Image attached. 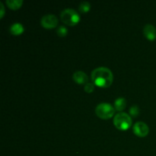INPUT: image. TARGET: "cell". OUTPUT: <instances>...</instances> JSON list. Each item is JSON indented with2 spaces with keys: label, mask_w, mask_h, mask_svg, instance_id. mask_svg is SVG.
Returning <instances> with one entry per match:
<instances>
[{
  "label": "cell",
  "mask_w": 156,
  "mask_h": 156,
  "mask_svg": "<svg viewBox=\"0 0 156 156\" xmlns=\"http://www.w3.org/2000/svg\"><path fill=\"white\" fill-rule=\"evenodd\" d=\"M91 76L93 84L103 88L111 86L114 80L112 72L106 67H98L92 71Z\"/></svg>",
  "instance_id": "obj_1"
},
{
  "label": "cell",
  "mask_w": 156,
  "mask_h": 156,
  "mask_svg": "<svg viewBox=\"0 0 156 156\" xmlns=\"http://www.w3.org/2000/svg\"><path fill=\"white\" fill-rule=\"evenodd\" d=\"M114 124L120 130H127L132 126V118L126 113H118L114 116Z\"/></svg>",
  "instance_id": "obj_2"
},
{
  "label": "cell",
  "mask_w": 156,
  "mask_h": 156,
  "mask_svg": "<svg viewBox=\"0 0 156 156\" xmlns=\"http://www.w3.org/2000/svg\"><path fill=\"white\" fill-rule=\"evenodd\" d=\"M61 21L69 26H75L80 21V15L71 9H67L62 11L60 14Z\"/></svg>",
  "instance_id": "obj_3"
},
{
  "label": "cell",
  "mask_w": 156,
  "mask_h": 156,
  "mask_svg": "<svg viewBox=\"0 0 156 156\" xmlns=\"http://www.w3.org/2000/svg\"><path fill=\"white\" fill-rule=\"evenodd\" d=\"M115 108L108 103H101L96 107L95 114L99 118L103 120L111 119L115 114Z\"/></svg>",
  "instance_id": "obj_4"
},
{
  "label": "cell",
  "mask_w": 156,
  "mask_h": 156,
  "mask_svg": "<svg viewBox=\"0 0 156 156\" xmlns=\"http://www.w3.org/2000/svg\"><path fill=\"white\" fill-rule=\"evenodd\" d=\"M58 18L54 15H44L41 18V24L42 27L46 29H53L57 26Z\"/></svg>",
  "instance_id": "obj_5"
},
{
  "label": "cell",
  "mask_w": 156,
  "mask_h": 156,
  "mask_svg": "<svg viewBox=\"0 0 156 156\" xmlns=\"http://www.w3.org/2000/svg\"><path fill=\"white\" fill-rule=\"evenodd\" d=\"M134 134L139 137H146L149 134V128L146 123L143 122H137L133 127Z\"/></svg>",
  "instance_id": "obj_6"
},
{
  "label": "cell",
  "mask_w": 156,
  "mask_h": 156,
  "mask_svg": "<svg viewBox=\"0 0 156 156\" xmlns=\"http://www.w3.org/2000/svg\"><path fill=\"white\" fill-rule=\"evenodd\" d=\"M143 34L149 41H153L156 39V28L152 24H146L145 26Z\"/></svg>",
  "instance_id": "obj_7"
},
{
  "label": "cell",
  "mask_w": 156,
  "mask_h": 156,
  "mask_svg": "<svg viewBox=\"0 0 156 156\" xmlns=\"http://www.w3.org/2000/svg\"><path fill=\"white\" fill-rule=\"evenodd\" d=\"M73 79L75 82L79 85H85L88 83V76L82 71H77L73 74Z\"/></svg>",
  "instance_id": "obj_8"
},
{
  "label": "cell",
  "mask_w": 156,
  "mask_h": 156,
  "mask_svg": "<svg viewBox=\"0 0 156 156\" xmlns=\"http://www.w3.org/2000/svg\"><path fill=\"white\" fill-rule=\"evenodd\" d=\"M24 28L20 23H15L10 27V33L15 36H18L24 32Z\"/></svg>",
  "instance_id": "obj_9"
},
{
  "label": "cell",
  "mask_w": 156,
  "mask_h": 156,
  "mask_svg": "<svg viewBox=\"0 0 156 156\" xmlns=\"http://www.w3.org/2000/svg\"><path fill=\"white\" fill-rule=\"evenodd\" d=\"M126 101L124 98H119L114 101V108L117 111H122L126 108Z\"/></svg>",
  "instance_id": "obj_10"
},
{
  "label": "cell",
  "mask_w": 156,
  "mask_h": 156,
  "mask_svg": "<svg viewBox=\"0 0 156 156\" xmlns=\"http://www.w3.org/2000/svg\"><path fill=\"white\" fill-rule=\"evenodd\" d=\"M23 4V1L21 0H8L6 1V5L8 7L12 10H17L20 9Z\"/></svg>",
  "instance_id": "obj_11"
},
{
  "label": "cell",
  "mask_w": 156,
  "mask_h": 156,
  "mask_svg": "<svg viewBox=\"0 0 156 156\" xmlns=\"http://www.w3.org/2000/svg\"><path fill=\"white\" fill-rule=\"evenodd\" d=\"M79 9L82 13H88L90 11V9H91V5L88 2H82L79 5Z\"/></svg>",
  "instance_id": "obj_12"
},
{
  "label": "cell",
  "mask_w": 156,
  "mask_h": 156,
  "mask_svg": "<svg viewBox=\"0 0 156 156\" xmlns=\"http://www.w3.org/2000/svg\"><path fill=\"white\" fill-rule=\"evenodd\" d=\"M56 33H57V35L60 37H64L67 35L68 34V30L66 29V27H64V26H59L58 27L57 30H56Z\"/></svg>",
  "instance_id": "obj_13"
},
{
  "label": "cell",
  "mask_w": 156,
  "mask_h": 156,
  "mask_svg": "<svg viewBox=\"0 0 156 156\" xmlns=\"http://www.w3.org/2000/svg\"><path fill=\"white\" fill-rule=\"evenodd\" d=\"M129 114H130L132 117H136L137 116L140 114V108L137 105H133L129 109Z\"/></svg>",
  "instance_id": "obj_14"
},
{
  "label": "cell",
  "mask_w": 156,
  "mask_h": 156,
  "mask_svg": "<svg viewBox=\"0 0 156 156\" xmlns=\"http://www.w3.org/2000/svg\"><path fill=\"white\" fill-rule=\"evenodd\" d=\"M84 90L87 93H92L94 90V85L93 83H87L84 86Z\"/></svg>",
  "instance_id": "obj_15"
},
{
  "label": "cell",
  "mask_w": 156,
  "mask_h": 156,
  "mask_svg": "<svg viewBox=\"0 0 156 156\" xmlns=\"http://www.w3.org/2000/svg\"><path fill=\"white\" fill-rule=\"evenodd\" d=\"M0 7H1L0 17H1V18H2L3 16H4V15H5V9H4V5H3V4L2 2H0Z\"/></svg>",
  "instance_id": "obj_16"
}]
</instances>
